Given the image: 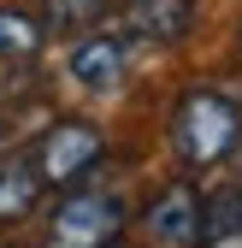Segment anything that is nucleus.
Returning <instances> with one entry per match:
<instances>
[{"label": "nucleus", "instance_id": "10", "mask_svg": "<svg viewBox=\"0 0 242 248\" xmlns=\"http://www.w3.org/2000/svg\"><path fill=\"white\" fill-rule=\"evenodd\" d=\"M47 30L30 18V12H0V59H30L42 47Z\"/></svg>", "mask_w": 242, "mask_h": 248}, {"label": "nucleus", "instance_id": "1", "mask_svg": "<svg viewBox=\"0 0 242 248\" xmlns=\"http://www.w3.org/2000/svg\"><path fill=\"white\" fill-rule=\"evenodd\" d=\"M242 148V112L219 89H189L171 107V154L183 166H219Z\"/></svg>", "mask_w": 242, "mask_h": 248}, {"label": "nucleus", "instance_id": "7", "mask_svg": "<svg viewBox=\"0 0 242 248\" xmlns=\"http://www.w3.org/2000/svg\"><path fill=\"white\" fill-rule=\"evenodd\" d=\"M42 166L24 160V154H0V219H24L30 207L42 201Z\"/></svg>", "mask_w": 242, "mask_h": 248}, {"label": "nucleus", "instance_id": "2", "mask_svg": "<svg viewBox=\"0 0 242 248\" xmlns=\"http://www.w3.org/2000/svg\"><path fill=\"white\" fill-rule=\"evenodd\" d=\"M124 236V201L112 189H71L47 219V248H112Z\"/></svg>", "mask_w": 242, "mask_h": 248}, {"label": "nucleus", "instance_id": "5", "mask_svg": "<svg viewBox=\"0 0 242 248\" xmlns=\"http://www.w3.org/2000/svg\"><path fill=\"white\" fill-rule=\"evenodd\" d=\"M195 24V0H124L130 42H183Z\"/></svg>", "mask_w": 242, "mask_h": 248}, {"label": "nucleus", "instance_id": "9", "mask_svg": "<svg viewBox=\"0 0 242 248\" xmlns=\"http://www.w3.org/2000/svg\"><path fill=\"white\" fill-rule=\"evenodd\" d=\"M112 12V0H42V18L53 24V30H95L101 18Z\"/></svg>", "mask_w": 242, "mask_h": 248}, {"label": "nucleus", "instance_id": "8", "mask_svg": "<svg viewBox=\"0 0 242 248\" xmlns=\"http://www.w3.org/2000/svg\"><path fill=\"white\" fill-rule=\"evenodd\" d=\"M230 236H242V183L213 189L201 201V242H230Z\"/></svg>", "mask_w": 242, "mask_h": 248}, {"label": "nucleus", "instance_id": "4", "mask_svg": "<svg viewBox=\"0 0 242 248\" xmlns=\"http://www.w3.org/2000/svg\"><path fill=\"white\" fill-rule=\"evenodd\" d=\"M142 231L160 248H195L201 242V195L189 189V183L160 189L154 201H148V213H142Z\"/></svg>", "mask_w": 242, "mask_h": 248}, {"label": "nucleus", "instance_id": "3", "mask_svg": "<svg viewBox=\"0 0 242 248\" xmlns=\"http://www.w3.org/2000/svg\"><path fill=\"white\" fill-rule=\"evenodd\" d=\"M101 154H106V136L89 118H53L47 136H42V148H36V166H42L47 183H65V189H71V183H83L89 171L101 166Z\"/></svg>", "mask_w": 242, "mask_h": 248}, {"label": "nucleus", "instance_id": "6", "mask_svg": "<svg viewBox=\"0 0 242 248\" xmlns=\"http://www.w3.org/2000/svg\"><path fill=\"white\" fill-rule=\"evenodd\" d=\"M124 71H130L124 36H83V42L71 47V77H77L83 89H118Z\"/></svg>", "mask_w": 242, "mask_h": 248}, {"label": "nucleus", "instance_id": "11", "mask_svg": "<svg viewBox=\"0 0 242 248\" xmlns=\"http://www.w3.org/2000/svg\"><path fill=\"white\" fill-rule=\"evenodd\" d=\"M236 183H242V148H236Z\"/></svg>", "mask_w": 242, "mask_h": 248}]
</instances>
